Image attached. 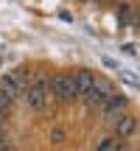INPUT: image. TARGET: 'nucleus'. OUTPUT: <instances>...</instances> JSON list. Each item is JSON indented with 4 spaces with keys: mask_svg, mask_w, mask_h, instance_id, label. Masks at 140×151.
I'll return each mask as SVG.
<instances>
[{
    "mask_svg": "<svg viewBox=\"0 0 140 151\" xmlns=\"http://www.w3.org/2000/svg\"><path fill=\"white\" fill-rule=\"evenodd\" d=\"M48 95H53L62 104H73L79 101V90H76V81L70 73H56L48 78Z\"/></svg>",
    "mask_w": 140,
    "mask_h": 151,
    "instance_id": "obj_1",
    "label": "nucleus"
},
{
    "mask_svg": "<svg viewBox=\"0 0 140 151\" xmlns=\"http://www.w3.org/2000/svg\"><path fill=\"white\" fill-rule=\"evenodd\" d=\"M112 132H115V137H118V140L129 143L132 137L137 134V118H135V115H129V112L123 109V112L112 120Z\"/></svg>",
    "mask_w": 140,
    "mask_h": 151,
    "instance_id": "obj_2",
    "label": "nucleus"
},
{
    "mask_svg": "<svg viewBox=\"0 0 140 151\" xmlns=\"http://www.w3.org/2000/svg\"><path fill=\"white\" fill-rule=\"evenodd\" d=\"M98 106L104 109V120H109V123H112V120L118 118V115L123 112L126 106H129V101H126V95H121V92H115V90H112L101 104H98Z\"/></svg>",
    "mask_w": 140,
    "mask_h": 151,
    "instance_id": "obj_3",
    "label": "nucleus"
},
{
    "mask_svg": "<svg viewBox=\"0 0 140 151\" xmlns=\"http://www.w3.org/2000/svg\"><path fill=\"white\" fill-rule=\"evenodd\" d=\"M0 95L17 101V98L22 95V81L17 78L14 73H3V76H0Z\"/></svg>",
    "mask_w": 140,
    "mask_h": 151,
    "instance_id": "obj_4",
    "label": "nucleus"
},
{
    "mask_svg": "<svg viewBox=\"0 0 140 151\" xmlns=\"http://www.w3.org/2000/svg\"><path fill=\"white\" fill-rule=\"evenodd\" d=\"M73 81H76V90H79V98H81V95H84V92L92 87V81H95V73H92L90 67H79V70L73 73Z\"/></svg>",
    "mask_w": 140,
    "mask_h": 151,
    "instance_id": "obj_5",
    "label": "nucleus"
},
{
    "mask_svg": "<svg viewBox=\"0 0 140 151\" xmlns=\"http://www.w3.org/2000/svg\"><path fill=\"white\" fill-rule=\"evenodd\" d=\"M123 146H126V143L118 140V137H104V140L95 143V151H121Z\"/></svg>",
    "mask_w": 140,
    "mask_h": 151,
    "instance_id": "obj_6",
    "label": "nucleus"
},
{
    "mask_svg": "<svg viewBox=\"0 0 140 151\" xmlns=\"http://www.w3.org/2000/svg\"><path fill=\"white\" fill-rule=\"evenodd\" d=\"M132 17H135L132 6H129V3H121V6H118V22H121V25H129Z\"/></svg>",
    "mask_w": 140,
    "mask_h": 151,
    "instance_id": "obj_7",
    "label": "nucleus"
},
{
    "mask_svg": "<svg viewBox=\"0 0 140 151\" xmlns=\"http://www.w3.org/2000/svg\"><path fill=\"white\" fill-rule=\"evenodd\" d=\"M48 140L53 143V146H62V143L67 140V132H65V126H53V129H51V134H48Z\"/></svg>",
    "mask_w": 140,
    "mask_h": 151,
    "instance_id": "obj_8",
    "label": "nucleus"
},
{
    "mask_svg": "<svg viewBox=\"0 0 140 151\" xmlns=\"http://www.w3.org/2000/svg\"><path fill=\"white\" fill-rule=\"evenodd\" d=\"M118 76H121V81H123L129 90H137V76L132 70H118Z\"/></svg>",
    "mask_w": 140,
    "mask_h": 151,
    "instance_id": "obj_9",
    "label": "nucleus"
},
{
    "mask_svg": "<svg viewBox=\"0 0 140 151\" xmlns=\"http://www.w3.org/2000/svg\"><path fill=\"white\" fill-rule=\"evenodd\" d=\"M11 106H14V101H11V98H6V95H0V123L11 115Z\"/></svg>",
    "mask_w": 140,
    "mask_h": 151,
    "instance_id": "obj_10",
    "label": "nucleus"
},
{
    "mask_svg": "<svg viewBox=\"0 0 140 151\" xmlns=\"http://www.w3.org/2000/svg\"><path fill=\"white\" fill-rule=\"evenodd\" d=\"M9 146V140H6V134H3V123H0V148H6Z\"/></svg>",
    "mask_w": 140,
    "mask_h": 151,
    "instance_id": "obj_11",
    "label": "nucleus"
},
{
    "mask_svg": "<svg viewBox=\"0 0 140 151\" xmlns=\"http://www.w3.org/2000/svg\"><path fill=\"white\" fill-rule=\"evenodd\" d=\"M101 62H104V67H118V65H115V62H112V59H109V56H104V59H101Z\"/></svg>",
    "mask_w": 140,
    "mask_h": 151,
    "instance_id": "obj_12",
    "label": "nucleus"
}]
</instances>
